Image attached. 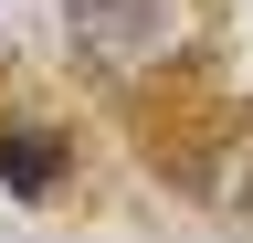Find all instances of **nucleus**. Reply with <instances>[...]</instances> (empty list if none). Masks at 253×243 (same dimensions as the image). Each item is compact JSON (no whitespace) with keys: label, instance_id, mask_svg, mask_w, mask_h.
I'll return each mask as SVG.
<instances>
[{"label":"nucleus","instance_id":"nucleus-1","mask_svg":"<svg viewBox=\"0 0 253 243\" xmlns=\"http://www.w3.org/2000/svg\"><path fill=\"white\" fill-rule=\"evenodd\" d=\"M63 43L84 74L137 85L169 53H190V0H63Z\"/></svg>","mask_w":253,"mask_h":243},{"label":"nucleus","instance_id":"nucleus-2","mask_svg":"<svg viewBox=\"0 0 253 243\" xmlns=\"http://www.w3.org/2000/svg\"><path fill=\"white\" fill-rule=\"evenodd\" d=\"M63 180H74L63 127H0V191H11V201H53Z\"/></svg>","mask_w":253,"mask_h":243},{"label":"nucleus","instance_id":"nucleus-3","mask_svg":"<svg viewBox=\"0 0 253 243\" xmlns=\"http://www.w3.org/2000/svg\"><path fill=\"white\" fill-rule=\"evenodd\" d=\"M211 201L232 211V222H253V127L221 138V159H211Z\"/></svg>","mask_w":253,"mask_h":243}]
</instances>
